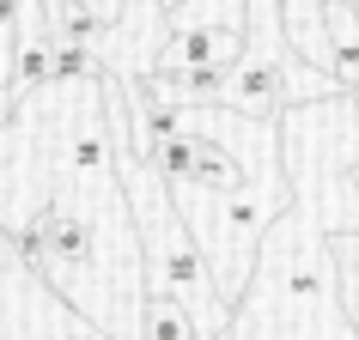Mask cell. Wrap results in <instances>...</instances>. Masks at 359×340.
Segmentation results:
<instances>
[{
    "instance_id": "cell-2",
    "label": "cell",
    "mask_w": 359,
    "mask_h": 340,
    "mask_svg": "<svg viewBox=\"0 0 359 340\" xmlns=\"http://www.w3.org/2000/svg\"><path fill=\"white\" fill-rule=\"evenodd\" d=\"M323 97H341V92L292 55V43L280 31V0H244V49L226 73L219 110L250 115V122H280L286 110H304Z\"/></svg>"
},
{
    "instance_id": "cell-5",
    "label": "cell",
    "mask_w": 359,
    "mask_h": 340,
    "mask_svg": "<svg viewBox=\"0 0 359 340\" xmlns=\"http://www.w3.org/2000/svg\"><path fill=\"white\" fill-rule=\"evenodd\" d=\"M329 255H335L341 304H347V310H359V231H341V237H329Z\"/></svg>"
},
{
    "instance_id": "cell-4",
    "label": "cell",
    "mask_w": 359,
    "mask_h": 340,
    "mask_svg": "<svg viewBox=\"0 0 359 340\" xmlns=\"http://www.w3.org/2000/svg\"><path fill=\"white\" fill-rule=\"evenodd\" d=\"M134 340H201V328H195L177 304L165 298H140V322H134Z\"/></svg>"
},
{
    "instance_id": "cell-7",
    "label": "cell",
    "mask_w": 359,
    "mask_h": 340,
    "mask_svg": "<svg viewBox=\"0 0 359 340\" xmlns=\"http://www.w3.org/2000/svg\"><path fill=\"white\" fill-rule=\"evenodd\" d=\"M158 6H165V13H177V6H183V0H158Z\"/></svg>"
},
{
    "instance_id": "cell-3",
    "label": "cell",
    "mask_w": 359,
    "mask_h": 340,
    "mask_svg": "<svg viewBox=\"0 0 359 340\" xmlns=\"http://www.w3.org/2000/svg\"><path fill=\"white\" fill-rule=\"evenodd\" d=\"M189 134V128H183ZM183 189H195V194H238L244 189V164L231 158L213 134H189V176H183ZM177 194V189H170Z\"/></svg>"
},
{
    "instance_id": "cell-8",
    "label": "cell",
    "mask_w": 359,
    "mask_h": 340,
    "mask_svg": "<svg viewBox=\"0 0 359 340\" xmlns=\"http://www.w3.org/2000/svg\"><path fill=\"white\" fill-rule=\"evenodd\" d=\"M347 6H359V0H347Z\"/></svg>"
},
{
    "instance_id": "cell-6",
    "label": "cell",
    "mask_w": 359,
    "mask_h": 340,
    "mask_svg": "<svg viewBox=\"0 0 359 340\" xmlns=\"http://www.w3.org/2000/svg\"><path fill=\"white\" fill-rule=\"evenodd\" d=\"M170 19L189 24H226V31H244V0H183Z\"/></svg>"
},
{
    "instance_id": "cell-1",
    "label": "cell",
    "mask_w": 359,
    "mask_h": 340,
    "mask_svg": "<svg viewBox=\"0 0 359 340\" xmlns=\"http://www.w3.org/2000/svg\"><path fill=\"white\" fill-rule=\"evenodd\" d=\"M292 201L268 225L256 267L244 280V298L231 304V322L219 340H359L341 304L329 225H323L317 183L304 170H286Z\"/></svg>"
}]
</instances>
